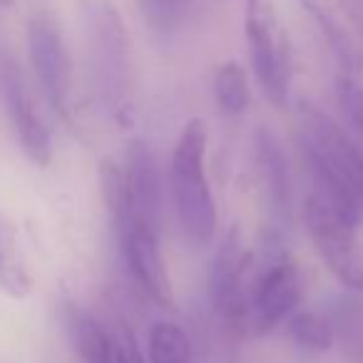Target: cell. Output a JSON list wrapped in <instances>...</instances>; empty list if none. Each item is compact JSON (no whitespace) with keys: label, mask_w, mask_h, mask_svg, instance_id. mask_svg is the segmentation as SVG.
I'll return each instance as SVG.
<instances>
[{"label":"cell","mask_w":363,"mask_h":363,"mask_svg":"<svg viewBox=\"0 0 363 363\" xmlns=\"http://www.w3.org/2000/svg\"><path fill=\"white\" fill-rule=\"evenodd\" d=\"M207 127L202 120H189L172 152L169 187L182 232L192 247H207L217 232V204L204 177Z\"/></svg>","instance_id":"6da1fadb"},{"label":"cell","mask_w":363,"mask_h":363,"mask_svg":"<svg viewBox=\"0 0 363 363\" xmlns=\"http://www.w3.org/2000/svg\"><path fill=\"white\" fill-rule=\"evenodd\" d=\"M303 222L328 272L343 286L363 291V254L356 242V219L343 214L323 194L311 192L303 202Z\"/></svg>","instance_id":"7a4b0ae2"},{"label":"cell","mask_w":363,"mask_h":363,"mask_svg":"<svg viewBox=\"0 0 363 363\" xmlns=\"http://www.w3.org/2000/svg\"><path fill=\"white\" fill-rule=\"evenodd\" d=\"M244 30L252 50L254 75L264 97L272 105L284 107L289 100V85H291V62H289L284 33L277 23V13L269 0H247Z\"/></svg>","instance_id":"3957f363"},{"label":"cell","mask_w":363,"mask_h":363,"mask_svg":"<svg viewBox=\"0 0 363 363\" xmlns=\"http://www.w3.org/2000/svg\"><path fill=\"white\" fill-rule=\"evenodd\" d=\"M117 237H120L122 257L137 286L162 308L174 306L172 281L160 249V227L142 217H127L117 227Z\"/></svg>","instance_id":"277c9868"},{"label":"cell","mask_w":363,"mask_h":363,"mask_svg":"<svg viewBox=\"0 0 363 363\" xmlns=\"http://www.w3.org/2000/svg\"><path fill=\"white\" fill-rule=\"evenodd\" d=\"M249 267H252V254L247 252L242 229L234 224L222 239V247L209 272V294L214 308L232 326H244L249 321L252 291L244 286V281H249Z\"/></svg>","instance_id":"5b68a950"},{"label":"cell","mask_w":363,"mask_h":363,"mask_svg":"<svg viewBox=\"0 0 363 363\" xmlns=\"http://www.w3.org/2000/svg\"><path fill=\"white\" fill-rule=\"evenodd\" d=\"M92 62L102 102L117 107L127 90V35L117 11L107 3L92 13Z\"/></svg>","instance_id":"8992f818"},{"label":"cell","mask_w":363,"mask_h":363,"mask_svg":"<svg viewBox=\"0 0 363 363\" xmlns=\"http://www.w3.org/2000/svg\"><path fill=\"white\" fill-rule=\"evenodd\" d=\"M303 294L301 274L291 259H272L264 274L257 279L249 301V326L257 336L274 331L286 316H291Z\"/></svg>","instance_id":"52a82bcc"},{"label":"cell","mask_w":363,"mask_h":363,"mask_svg":"<svg viewBox=\"0 0 363 363\" xmlns=\"http://www.w3.org/2000/svg\"><path fill=\"white\" fill-rule=\"evenodd\" d=\"M28 52L48 102L67 117L70 105V57L60 28L48 16H35L28 23Z\"/></svg>","instance_id":"ba28073f"},{"label":"cell","mask_w":363,"mask_h":363,"mask_svg":"<svg viewBox=\"0 0 363 363\" xmlns=\"http://www.w3.org/2000/svg\"><path fill=\"white\" fill-rule=\"evenodd\" d=\"M0 82H3V97H6L8 117L16 130V137L21 142V150L33 164L48 167L52 160V135L48 130L45 120L38 112L33 95L28 90L23 72L16 62L8 60L0 72Z\"/></svg>","instance_id":"9c48e42d"},{"label":"cell","mask_w":363,"mask_h":363,"mask_svg":"<svg viewBox=\"0 0 363 363\" xmlns=\"http://www.w3.org/2000/svg\"><path fill=\"white\" fill-rule=\"evenodd\" d=\"M125 187H127V217H142L160 227L162 214V184L160 169L150 152V145L140 137L127 142L125 152ZM122 219V222H125ZM120 222V224H122ZM117 224V227H120ZM115 227V229H117Z\"/></svg>","instance_id":"30bf717a"},{"label":"cell","mask_w":363,"mask_h":363,"mask_svg":"<svg viewBox=\"0 0 363 363\" xmlns=\"http://www.w3.org/2000/svg\"><path fill=\"white\" fill-rule=\"evenodd\" d=\"M257 155L274 217L281 219V222H289L291 219V189H289L286 155H284L279 137L267 127H262L257 135Z\"/></svg>","instance_id":"8fae6325"},{"label":"cell","mask_w":363,"mask_h":363,"mask_svg":"<svg viewBox=\"0 0 363 363\" xmlns=\"http://www.w3.org/2000/svg\"><path fill=\"white\" fill-rule=\"evenodd\" d=\"M62 321L82 363H117L115 341L92 313L77 303H62Z\"/></svg>","instance_id":"7c38bea8"},{"label":"cell","mask_w":363,"mask_h":363,"mask_svg":"<svg viewBox=\"0 0 363 363\" xmlns=\"http://www.w3.org/2000/svg\"><path fill=\"white\" fill-rule=\"evenodd\" d=\"M33 279L18 249V239L11 222L0 214V289L13 298H23L30 294Z\"/></svg>","instance_id":"4fadbf2b"},{"label":"cell","mask_w":363,"mask_h":363,"mask_svg":"<svg viewBox=\"0 0 363 363\" xmlns=\"http://www.w3.org/2000/svg\"><path fill=\"white\" fill-rule=\"evenodd\" d=\"M214 97L224 115H242L249 107V80L247 70L239 62H222L214 72Z\"/></svg>","instance_id":"5bb4252c"},{"label":"cell","mask_w":363,"mask_h":363,"mask_svg":"<svg viewBox=\"0 0 363 363\" xmlns=\"http://www.w3.org/2000/svg\"><path fill=\"white\" fill-rule=\"evenodd\" d=\"M150 363H194L187 333L177 323L160 321L150 331Z\"/></svg>","instance_id":"9a60e30c"},{"label":"cell","mask_w":363,"mask_h":363,"mask_svg":"<svg viewBox=\"0 0 363 363\" xmlns=\"http://www.w3.org/2000/svg\"><path fill=\"white\" fill-rule=\"evenodd\" d=\"M289 336L294 338V343L306 351L323 353L331 348L333 343V328L323 316L313 311H298L289 318Z\"/></svg>","instance_id":"2e32d148"},{"label":"cell","mask_w":363,"mask_h":363,"mask_svg":"<svg viewBox=\"0 0 363 363\" xmlns=\"http://www.w3.org/2000/svg\"><path fill=\"white\" fill-rule=\"evenodd\" d=\"M184 0H140V11L150 28L160 35H169L182 21Z\"/></svg>","instance_id":"e0dca14e"},{"label":"cell","mask_w":363,"mask_h":363,"mask_svg":"<svg viewBox=\"0 0 363 363\" xmlns=\"http://www.w3.org/2000/svg\"><path fill=\"white\" fill-rule=\"evenodd\" d=\"M336 100L346 120L363 135V85L351 75L336 80Z\"/></svg>","instance_id":"ac0fdd59"},{"label":"cell","mask_w":363,"mask_h":363,"mask_svg":"<svg viewBox=\"0 0 363 363\" xmlns=\"http://www.w3.org/2000/svg\"><path fill=\"white\" fill-rule=\"evenodd\" d=\"M301 3H303V8H308V13L313 16V21H316L318 26H321L323 35H326L328 40H331L333 50H336L338 55H341V60L343 62L351 60V45H348V38L343 35L341 28H338L336 23H333V18L328 16V13L323 11V8H318L316 3H313V0H301Z\"/></svg>","instance_id":"d6986e66"},{"label":"cell","mask_w":363,"mask_h":363,"mask_svg":"<svg viewBox=\"0 0 363 363\" xmlns=\"http://www.w3.org/2000/svg\"><path fill=\"white\" fill-rule=\"evenodd\" d=\"M117 348V363H147L145 356H142L140 346H137L135 336H132V331H122L120 341L115 343Z\"/></svg>","instance_id":"ffe728a7"},{"label":"cell","mask_w":363,"mask_h":363,"mask_svg":"<svg viewBox=\"0 0 363 363\" xmlns=\"http://www.w3.org/2000/svg\"><path fill=\"white\" fill-rule=\"evenodd\" d=\"M0 3H3V6H6V3H11V0H0Z\"/></svg>","instance_id":"44dd1931"}]
</instances>
